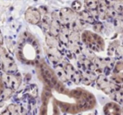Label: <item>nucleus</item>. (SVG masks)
<instances>
[{"mask_svg": "<svg viewBox=\"0 0 123 115\" xmlns=\"http://www.w3.org/2000/svg\"><path fill=\"white\" fill-rule=\"evenodd\" d=\"M18 57L23 62H36L40 55L39 44L36 39L30 33H25L20 37L18 43Z\"/></svg>", "mask_w": 123, "mask_h": 115, "instance_id": "nucleus-1", "label": "nucleus"}]
</instances>
